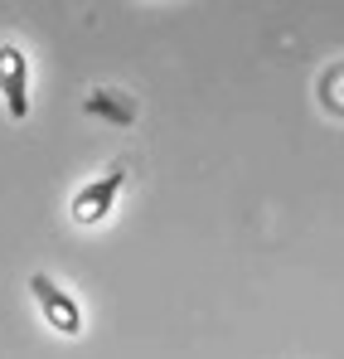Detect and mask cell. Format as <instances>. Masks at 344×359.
<instances>
[{"instance_id": "cell-1", "label": "cell", "mask_w": 344, "mask_h": 359, "mask_svg": "<svg viewBox=\"0 0 344 359\" xmlns=\"http://www.w3.org/2000/svg\"><path fill=\"white\" fill-rule=\"evenodd\" d=\"M29 292H34L39 311H44V320H49L54 330H63V335H78V330H83V311H78V301L68 297L63 287H54L44 272L29 277Z\"/></svg>"}, {"instance_id": "cell-2", "label": "cell", "mask_w": 344, "mask_h": 359, "mask_svg": "<svg viewBox=\"0 0 344 359\" xmlns=\"http://www.w3.org/2000/svg\"><path fill=\"white\" fill-rule=\"evenodd\" d=\"M0 93H5V107L15 121L29 117V68L15 44H0Z\"/></svg>"}, {"instance_id": "cell-3", "label": "cell", "mask_w": 344, "mask_h": 359, "mask_svg": "<svg viewBox=\"0 0 344 359\" xmlns=\"http://www.w3.org/2000/svg\"><path fill=\"white\" fill-rule=\"evenodd\" d=\"M121 180H126V165H112L102 180H92L88 189H78V199H73V219H78V224H97V219L112 209Z\"/></svg>"}, {"instance_id": "cell-4", "label": "cell", "mask_w": 344, "mask_h": 359, "mask_svg": "<svg viewBox=\"0 0 344 359\" xmlns=\"http://www.w3.org/2000/svg\"><path fill=\"white\" fill-rule=\"evenodd\" d=\"M83 107H88L92 117L116 121V126H131V117H136V102H126V97H116V93H92Z\"/></svg>"}]
</instances>
